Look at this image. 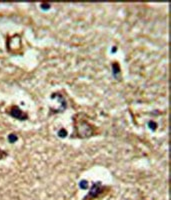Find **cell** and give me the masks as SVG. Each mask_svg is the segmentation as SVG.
<instances>
[{
  "mask_svg": "<svg viewBox=\"0 0 171 200\" xmlns=\"http://www.w3.org/2000/svg\"><path fill=\"white\" fill-rule=\"evenodd\" d=\"M104 190V187L101 185L100 183H94L91 188V190L89 191L88 195L84 198V200H93L95 199L97 196L100 193H102V191Z\"/></svg>",
  "mask_w": 171,
  "mask_h": 200,
  "instance_id": "obj_1",
  "label": "cell"
}]
</instances>
